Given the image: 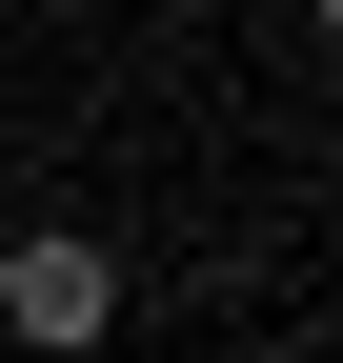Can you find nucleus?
Here are the masks:
<instances>
[{"instance_id": "1", "label": "nucleus", "mask_w": 343, "mask_h": 363, "mask_svg": "<svg viewBox=\"0 0 343 363\" xmlns=\"http://www.w3.org/2000/svg\"><path fill=\"white\" fill-rule=\"evenodd\" d=\"M0 323H21L40 363H81L121 323V262H101V222H21V242H0Z\"/></svg>"}, {"instance_id": "2", "label": "nucleus", "mask_w": 343, "mask_h": 363, "mask_svg": "<svg viewBox=\"0 0 343 363\" xmlns=\"http://www.w3.org/2000/svg\"><path fill=\"white\" fill-rule=\"evenodd\" d=\"M323 40H343V0H323Z\"/></svg>"}]
</instances>
